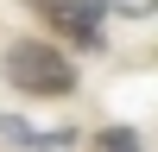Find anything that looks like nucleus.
<instances>
[{"label":"nucleus","instance_id":"obj_2","mask_svg":"<svg viewBox=\"0 0 158 152\" xmlns=\"http://www.w3.org/2000/svg\"><path fill=\"white\" fill-rule=\"evenodd\" d=\"M101 6H108V0H51V6H44V19L57 25L70 44L95 51V44H101Z\"/></svg>","mask_w":158,"mask_h":152},{"label":"nucleus","instance_id":"obj_6","mask_svg":"<svg viewBox=\"0 0 158 152\" xmlns=\"http://www.w3.org/2000/svg\"><path fill=\"white\" fill-rule=\"evenodd\" d=\"M25 6H38V13H44V6H51V0H25Z\"/></svg>","mask_w":158,"mask_h":152},{"label":"nucleus","instance_id":"obj_5","mask_svg":"<svg viewBox=\"0 0 158 152\" xmlns=\"http://www.w3.org/2000/svg\"><path fill=\"white\" fill-rule=\"evenodd\" d=\"M120 6H127V13H146V6H152V0H120Z\"/></svg>","mask_w":158,"mask_h":152},{"label":"nucleus","instance_id":"obj_1","mask_svg":"<svg viewBox=\"0 0 158 152\" xmlns=\"http://www.w3.org/2000/svg\"><path fill=\"white\" fill-rule=\"evenodd\" d=\"M0 70H6L13 89H25V95H70L76 89V63L63 57L57 44H44V38H19V44L0 57Z\"/></svg>","mask_w":158,"mask_h":152},{"label":"nucleus","instance_id":"obj_3","mask_svg":"<svg viewBox=\"0 0 158 152\" xmlns=\"http://www.w3.org/2000/svg\"><path fill=\"white\" fill-rule=\"evenodd\" d=\"M70 120L63 127H38L25 114H0V146H19V152H70Z\"/></svg>","mask_w":158,"mask_h":152},{"label":"nucleus","instance_id":"obj_4","mask_svg":"<svg viewBox=\"0 0 158 152\" xmlns=\"http://www.w3.org/2000/svg\"><path fill=\"white\" fill-rule=\"evenodd\" d=\"M89 152H146V133L139 127H101L89 139Z\"/></svg>","mask_w":158,"mask_h":152}]
</instances>
